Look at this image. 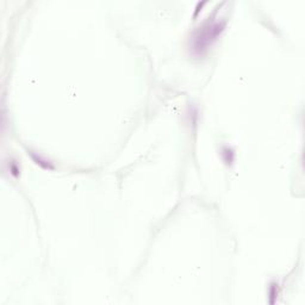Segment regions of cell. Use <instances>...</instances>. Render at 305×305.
Segmentation results:
<instances>
[{"instance_id":"2","label":"cell","mask_w":305,"mask_h":305,"mask_svg":"<svg viewBox=\"0 0 305 305\" xmlns=\"http://www.w3.org/2000/svg\"><path fill=\"white\" fill-rule=\"evenodd\" d=\"M31 156H32V159L36 161V163H37V165H41L42 167L48 168V169H53L54 168V166L50 165V163L48 162V161L42 159L41 156H37V155H36V154H31Z\"/></svg>"},{"instance_id":"1","label":"cell","mask_w":305,"mask_h":305,"mask_svg":"<svg viewBox=\"0 0 305 305\" xmlns=\"http://www.w3.org/2000/svg\"><path fill=\"white\" fill-rule=\"evenodd\" d=\"M224 23H213L209 24L208 27L204 28L197 33L193 42V49L196 53H202L208 48L211 42L216 39L217 36L222 32Z\"/></svg>"}]
</instances>
